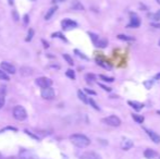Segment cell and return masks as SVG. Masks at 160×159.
<instances>
[{"instance_id":"32","label":"cell","mask_w":160,"mask_h":159,"mask_svg":"<svg viewBox=\"0 0 160 159\" xmlns=\"http://www.w3.org/2000/svg\"><path fill=\"white\" fill-rule=\"evenodd\" d=\"M52 37H59V38H61L63 41H67V38H65V37L63 36V34H61V33H53Z\"/></svg>"},{"instance_id":"23","label":"cell","mask_w":160,"mask_h":159,"mask_svg":"<svg viewBox=\"0 0 160 159\" xmlns=\"http://www.w3.org/2000/svg\"><path fill=\"white\" fill-rule=\"evenodd\" d=\"M0 80H2V81H9L10 80L8 73H5V71H2V70H0Z\"/></svg>"},{"instance_id":"18","label":"cell","mask_w":160,"mask_h":159,"mask_svg":"<svg viewBox=\"0 0 160 159\" xmlns=\"http://www.w3.org/2000/svg\"><path fill=\"white\" fill-rule=\"evenodd\" d=\"M57 9H58V8H57L56 5H54V7H52V8H50V9L48 10V12L46 13V15H45V20H49V19H50V18H51V16L53 15V13L56 12V10H57Z\"/></svg>"},{"instance_id":"6","label":"cell","mask_w":160,"mask_h":159,"mask_svg":"<svg viewBox=\"0 0 160 159\" xmlns=\"http://www.w3.org/2000/svg\"><path fill=\"white\" fill-rule=\"evenodd\" d=\"M36 84L38 85L39 87H42V88H46V87H50L52 85V81L48 79V77L42 76V77L36 79Z\"/></svg>"},{"instance_id":"9","label":"cell","mask_w":160,"mask_h":159,"mask_svg":"<svg viewBox=\"0 0 160 159\" xmlns=\"http://www.w3.org/2000/svg\"><path fill=\"white\" fill-rule=\"evenodd\" d=\"M61 26H62L63 30H71V29H74L78 26V23L74 22V21L70 20V19H65L61 22Z\"/></svg>"},{"instance_id":"34","label":"cell","mask_w":160,"mask_h":159,"mask_svg":"<svg viewBox=\"0 0 160 159\" xmlns=\"http://www.w3.org/2000/svg\"><path fill=\"white\" fill-rule=\"evenodd\" d=\"M7 94V87L5 86H0V96H5Z\"/></svg>"},{"instance_id":"37","label":"cell","mask_w":160,"mask_h":159,"mask_svg":"<svg viewBox=\"0 0 160 159\" xmlns=\"http://www.w3.org/2000/svg\"><path fill=\"white\" fill-rule=\"evenodd\" d=\"M25 133H26V134L27 135H29V136H31V137H33V139H36V141H38V137H37V136H36V135H34V134H32V133H31V132H29V131H27V130H25L24 131Z\"/></svg>"},{"instance_id":"40","label":"cell","mask_w":160,"mask_h":159,"mask_svg":"<svg viewBox=\"0 0 160 159\" xmlns=\"http://www.w3.org/2000/svg\"><path fill=\"white\" fill-rule=\"evenodd\" d=\"M12 15H13L14 21H19V13H18L16 11H13V12H12Z\"/></svg>"},{"instance_id":"31","label":"cell","mask_w":160,"mask_h":159,"mask_svg":"<svg viewBox=\"0 0 160 159\" xmlns=\"http://www.w3.org/2000/svg\"><path fill=\"white\" fill-rule=\"evenodd\" d=\"M85 79L87 80L88 82H93L94 80L96 79V76H95L94 74H92V73H88V74L85 75Z\"/></svg>"},{"instance_id":"4","label":"cell","mask_w":160,"mask_h":159,"mask_svg":"<svg viewBox=\"0 0 160 159\" xmlns=\"http://www.w3.org/2000/svg\"><path fill=\"white\" fill-rule=\"evenodd\" d=\"M18 159H38L37 155L29 149H21Z\"/></svg>"},{"instance_id":"29","label":"cell","mask_w":160,"mask_h":159,"mask_svg":"<svg viewBox=\"0 0 160 159\" xmlns=\"http://www.w3.org/2000/svg\"><path fill=\"white\" fill-rule=\"evenodd\" d=\"M88 35H89V37L92 38V40H93V43L96 45V43L98 41V35H96V34H94V33H88Z\"/></svg>"},{"instance_id":"33","label":"cell","mask_w":160,"mask_h":159,"mask_svg":"<svg viewBox=\"0 0 160 159\" xmlns=\"http://www.w3.org/2000/svg\"><path fill=\"white\" fill-rule=\"evenodd\" d=\"M74 52H75V54H76V55H78V57H81L82 59H85V60H87V59H88L87 57H86V56H85V55H83V54H82V52H81V51H80V50L75 49V50H74Z\"/></svg>"},{"instance_id":"20","label":"cell","mask_w":160,"mask_h":159,"mask_svg":"<svg viewBox=\"0 0 160 159\" xmlns=\"http://www.w3.org/2000/svg\"><path fill=\"white\" fill-rule=\"evenodd\" d=\"M118 38L121 39V40H126V41H132V40H134V37L127 36V35H123V34L118 35Z\"/></svg>"},{"instance_id":"25","label":"cell","mask_w":160,"mask_h":159,"mask_svg":"<svg viewBox=\"0 0 160 159\" xmlns=\"http://www.w3.org/2000/svg\"><path fill=\"white\" fill-rule=\"evenodd\" d=\"M65 75L68 76V77H70L71 80H74L75 79V72L73 71V70H71V69H69L67 72H65Z\"/></svg>"},{"instance_id":"39","label":"cell","mask_w":160,"mask_h":159,"mask_svg":"<svg viewBox=\"0 0 160 159\" xmlns=\"http://www.w3.org/2000/svg\"><path fill=\"white\" fill-rule=\"evenodd\" d=\"M29 14H25V15H24V19H23V24H24V25H27V24H29Z\"/></svg>"},{"instance_id":"10","label":"cell","mask_w":160,"mask_h":159,"mask_svg":"<svg viewBox=\"0 0 160 159\" xmlns=\"http://www.w3.org/2000/svg\"><path fill=\"white\" fill-rule=\"evenodd\" d=\"M145 130V132L147 133V135L150 137V139L155 143V144H159L160 143V136L156 132H154V131H151V130H148V129H144Z\"/></svg>"},{"instance_id":"7","label":"cell","mask_w":160,"mask_h":159,"mask_svg":"<svg viewBox=\"0 0 160 159\" xmlns=\"http://www.w3.org/2000/svg\"><path fill=\"white\" fill-rule=\"evenodd\" d=\"M42 97L44 99H47V100H50L54 98V90H53V88H51V86L42 90Z\"/></svg>"},{"instance_id":"49","label":"cell","mask_w":160,"mask_h":159,"mask_svg":"<svg viewBox=\"0 0 160 159\" xmlns=\"http://www.w3.org/2000/svg\"><path fill=\"white\" fill-rule=\"evenodd\" d=\"M9 159H15V158H14V157H10Z\"/></svg>"},{"instance_id":"2","label":"cell","mask_w":160,"mask_h":159,"mask_svg":"<svg viewBox=\"0 0 160 159\" xmlns=\"http://www.w3.org/2000/svg\"><path fill=\"white\" fill-rule=\"evenodd\" d=\"M13 117H14L16 120L19 121H23V120L26 119L27 117V113H26V110L22 107V106H15L13 108Z\"/></svg>"},{"instance_id":"41","label":"cell","mask_w":160,"mask_h":159,"mask_svg":"<svg viewBox=\"0 0 160 159\" xmlns=\"http://www.w3.org/2000/svg\"><path fill=\"white\" fill-rule=\"evenodd\" d=\"M84 90H85V93H87V94H89V95H96V92L89 90V88H85Z\"/></svg>"},{"instance_id":"47","label":"cell","mask_w":160,"mask_h":159,"mask_svg":"<svg viewBox=\"0 0 160 159\" xmlns=\"http://www.w3.org/2000/svg\"><path fill=\"white\" fill-rule=\"evenodd\" d=\"M157 79H160V74H157L155 76V80H157Z\"/></svg>"},{"instance_id":"27","label":"cell","mask_w":160,"mask_h":159,"mask_svg":"<svg viewBox=\"0 0 160 159\" xmlns=\"http://www.w3.org/2000/svg\"><path fill=\"white\" fill-rule=\"evenodd\" d=\"M33 36H34V30H33V29H29V33H27V37L25 38V40H26V41H31L32 38H33Z\"/></svg>"},{"instance_id":"50","label":"cell","mask_w":160,"mask_h":159,"mask_svg":"<svg viewBox=\"0 0 160 159\" xmlns=\"http://www.w3.org/2000/svg\"><path fill=\"white\" fill-rule=\"evenodd\" d=\"M157 113H158V114H160V111H157Z\"/></svg>"},{"instance_id":"12","label":"cell","mask_w":160,"mask_h":159,"mask_svg":"<svg viewBox=\"0 0 160 159\" xmlns=\"http://www.w3.org/2000/svg\"><path fill=\"white\" fill-rule=\"evenodd\" d=\"M71 9H72V10H76V11L85 10L84 5H83L78 0H72V2H71Z\"/></svg>"},{"instance_id":"28","label":"cell","mask_w":160,"mask_h":159,"mask_svg":"<svg viewBox=\"0 0 160 159\" xmlns=\"http://www.w3.org/2000/svg\"><path fill=\"white\" fill-rule=\"evenodd\" d=\"M88 103H89V105H91V106H92V107H93V108H94L95 110H98V111L100 110V108L98 107L97 104L95 103V100H94V99H92V98H91V99H88Z\"/></svg>"},{"instance_id":"43","label":"cell","mask_w":160,"mask_h":159,"mask_svg":"<svg viewBox=\"0 0 160 159\" xmlns=\"http://www.w3.org/2000/svg\"><path fill=\"white\" fill-rule=\"evenodd\" d=\"M151 26H154V27H156V29H160V24L159 23H151Z\"/></svg>"},{"instance_id":"13","label":"cell","mask_w":160,"mask_h":159,"mask_svg":"<svg viewBox=\"0 0 160 159\" xmlns=\"http://www.w3.org/2000/svg\"><path fill=\"white\" fill-rule=\"evenodd\" d=\"M133 147V142L129 139H123V141L121 142V148L123 150H129Z\"/></svg>"},{"instance_id":"3","label":"cell","mask_w":160,"mask_h":159,"mask_svg":"<svg viewBox=\"0 0 160 159\" xmlns=\"http://www.w3.org/2000/svg\"><path fill=\"white\" fill-rule=\"evenodd\" d=\"M102 122L107 125H110V126H119L121 124V120L119 117L116 116H109V117H106L101 120Z\"/></svg>"},{"instance_id":"51","label":"cell","mask_w":160,"mask_h":159,"mask_svg":"<svg viewBox=\"0 0 160 159\" xmlns=\"http://www.w3.org/2000/svg\"><path fill=\"white\" fill-rule=\"evenodd\" d=\"M159 46H160V40H159Z\"/></svg>"},{"instance_id":"26","label":"cell","mask_w":160,"mask_h":159,"mask_svg":"<svg viewBox=\"0 0 160 159\" xmlns=\"http://www.w3.org/2000/svg\"><path fill=\"white\" fill-rule=\"evenodd\" d=\"M149 18H151V20H155V21H159L160 20V10L158 12H156L154 14H148Z\"/></svg>"},{"instance_id":"21","label":"cell","mask_w":160,"mask_h":159,"mask_svg":"<svg viewBox=\"0 0 160 159\" xmlns=\"http://www.w3.org/2000/svg\"><path fill=\"white\" fill-rule=\"evenodd\" d=\"M132 118L135 120L136 123H143V122H144V117H142V116H138V114L133 113V114H132Z\"/></svg>"},{"instance_id":"11","label":"cell","mask_w":160,"mask_h":159,"mask_svg":"<svg viewBox=\"0 0 160 159\" xmlns=\"http://www.w3.org/2000/svg\"><path fill=\"white\" fill-rule=\"evenodd\" d=\"M80 159H101V157L95 152H86L81 155Z\"/></svg>"},{"instance_id":"5","label":"cell","mask_w":160,"mask_h":159,"mask_svg":"<svg viewBox=\"0 0 160 159\" xmlns=\"http://www.w3.org/2000/svg\"><path fill=\"white\" fill-rule=\"evenodd\" d=\"M130 23L127 24L126 27H129V29H137V27H140V25H141V20H140V18H138V15L136 14V13H130Z\"/></svg>"},{"instance_id":"42","label":"cell","mask_w":160,"mask_h":159,"mask_svg":"<svg viewBox=\"0 0 160 159\" xmlns=\"http://www.w3.org/2000/svg\"><path fill=\"white\" fill-rule=\"evenodd\" d=\"M5 130H12V131H14V132H16V131H18V129H16V128H11V126H8V128H5V129L1 130V133H2V132H5Z\"/></svg>"},{"instance_id":"16","label":"cell","mask_w":160,"mask_h":159,"mask_svg":"<svg viewBox=\"0 0 160 159\" xmlns=\"http://www.w3.org/2000/svg\"><path fill=\"white\" fill-rule=\"evenodd\" d=\"M127 104L130 105L133 109H135L136 111H140V110H142L143 109V107H144V105L143 104H140V103H137V101H132V100H129Z\"/></svg>"},{"instance_id":"44","label":"cell","mask_w":160,"mask_h":159,"mask_svg":"<svg viewBox=\"0 0 160 159\" xmlns=\"http://www.w3.org/2000/svg\"><path fill=\"white\" fill-rule=\"evenodd\" d=\"M42 41H43V44H44V46H45V48H48L49 47V45H48V43H47V41H46V40H42Z\"/></svg>"},{"instance_id":"1","label":"cell","mask_w":160,"mask_h":159,"mask_svg":"<svg viewBox=\"0 0 160 159\" xmlns=\"http://www.w3.org/2000/svg\"><path fill=\"white\" fill-rule=\"evenodd\" d=\"M70 139L76 147H80V148H85L91 144L89 139L84 134H72L70 136Z\"/></svg>"},{"instance_id":"22","label":"cell","mask_w":160,"mask_h":159,"mask_svg":"<svg viewBox=\"0 0 160 159\" xmlns=\"http://www.w3.org/2000/svg\"><path fill=\"white\" fill-rule=\"evenodd\" d=\"M99 77L103 81V82H108V83H112L113 81H114V79L113 77H110V76H106V75H103V74H100L99 75Z\"/></svg>"},{"instance_id":"24","label":"cell","mask_w":160,"mask_h":159,"mask_svg":"<svg viewBox=\"0 0 160 159\" xmlns=\"http://www.w3.org/2000/svg\"><path fill=\"white\" fill-rule=\"evenodd\" d=\"M63 59L65 60V61H67V62H68L70 65H74V61H73V59L69 55H67V54H64V55H63Z\"/></svg>"},{"instance_id":"45","label":"cell","mask_w":160,"mask_h":159,"mask_svg":"<svg viewBox=\"0 0 160 159\" xmlns=\"http://www.w3.org/2000/svg\"><path fill=\"white\" fill-rule=\"evenodd\" d=\"M63 1H65V0H52L53 3H57V2H63Z\"/></svg>"},{"instance_id":"52","label":"cell","mask_w":160,"mask_h":159,"mask_svg":"<svg viewBox=\"0 0 160 159\" xmlns=\"http://www.w3.org/2000/svg\"><path fill=\"white\" fill-rule=\"evenodd\" d=\"M32 1H35V0H32Z\"/></svg>"},{"instance_id":"14","label":"cell","mask_w":160,"mask_h":159,"mask_svg":"<svg viewBox=\"0 0 160 159\" xmlns=\"http://www.w3.org/2000/svg\"><path fill=\"white\" fill-rule=\"evenodd\" d=\"M20 73L22 76H31V75L34 73V70L29 67H22L20 69Z\"/></svg>"},{"instance_id":"30","label":"cell","mask_w":160,"mask_h":159,"mask_svg":"<svg viewBox=\"0 0 160 159\" xmlns=\"http://www.w3.org/2000/svg\"><path fill=\"white\" fill-rule=\"evenodd\" d=\"M97 63L99 65H101V67H103L105 69H111V65H108V63H105L103 61H100V60H97Z\"/></svg>"},{"instance_id":"8","label":"cell","mask_w":160,"mask_h":159,"mask_svg":"<svg viewBox=\"0 0 160 159\" xmlns=\"http://www.w3.org/2000/svg\"><path fill=\"white\" fill-rule=\"evenodd\" d=\"M1 69L5 71L8 74H14L15 72H16V69H15L14 65H12L9 62H5V61L1 62Z\"/></svg>"},{"instance_id":"15","label":"cell","mask_w":160,"mask_h":159,"mask_svg":"<svg viewBox=\"0 0 160 159\" xmlns=\"http://www.w3.org/2000/svg\"><path fill=\"white\" fill-rule=\"evenodd\" d=\"M144 156H145V158H147V159H153L157 156V152H155L154 149H151V148H147V149H145V152H144Z\"/></svg>"},{"instance_id":"38","label":"cell","mask_w":160,"mask_h":159,"mask_svg":"<svg viewBox=\"0 0 160 159\" xmlns=\"http://www.w3.org/2000/svg\"><path fill=\"white\" fill-rule=\"evenodd\" d=\"M5 96H0V109L5 106Z\"/></svg>"},{"instance_id":"17","label":"cell","mask_w":160,"mask_h":159,"mask_svg":"<svg viewBox=\"0 0 160 159\" xmlns=\"http://www.w3.org/2000/svg\"><path fill=\"white\" fill-rule=\"evenodd\" d=\"M95 46L98 47V48H106L107 46H108V40L106 38H99Z\"/></svg>"},{"instance_id":"36","label":"cell","mask_w":160,"mask_h":159,"mask_svg":"<svg viewBox=\"0 0 160 159\" xmlns=\"http://www.w3.org/2000/svg\"><path fill=\"white\" fill-rule=\"evenodd\" d=\"M144 85H145V87L147 90H149L151 86H153V82L151 81H146L145 83H144Z\"/></svg>"},{"instance_id":"46","label":"cell","mask_w":160,"mask_h":159,"mask_svg":"<svg viewBox=\"0 0 160 159\" xmlns=\"http://www.w3.org/2000/svg\"><path fill=\"white\" fill-rule=\"evenodd\" d=\"M8 1H9V5H13V1H14V0H8Z\"/></svg>"},{"instance_id":"19","label":"cell","mask_w":160,"mask_h":159,"mask_svg":"<svg viewBox=\"0 0 160 159\" xmlns=\"http://www.w3.org/2000/svg\"><path fill=\"white\" fill-rule=\"evenodd\" d=\"M78 98L82 100L83 103H85V104H88L87 97H86V95L84 94L82 90H78Z\"/></svg>"},{"instance_id":"35","label":"cell","mask_w":160,"mask_h":159,"mask_svg":"<svg viewBox=\"0 0 160 159\" xmlns=\"http://www.w3.org/2000/svg\"><path fill=\"white\" fill-rule=\"evenodd\" d=\"M99 86L101 87L102 90H106V92H111V87H108V86H106V85H103V84H101V83H99Z\"/></svg>"},{"instance_id":"48","label":"cell","mask_w":160,"mask_h":159,"mask_svg":"<svg viewBox=\"0 0 160 159\" xmlns=\"http://www.w3.org/2000/svg\"><path fill=\"white\" fill-rule=\"evenodd\" d=\"M156 1H157V2H158V3L160 5V0H156Z\"/></svg>"}]
</instances>
